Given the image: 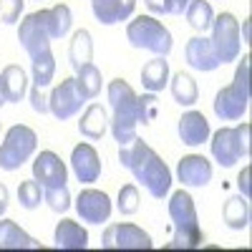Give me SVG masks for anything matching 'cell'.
Instances as JSON below:
<instances>
[{"label": "cell", "mask_w": 252, "mask_h": 252, "mask_svg": "<svg viewBox=\"0 0 252 252\" xmlns=\"http://www.w3.org/2000/svg\"><path fill=\"white\" fill-rule=\"evenodd\" d=\"M119 161L126 166L136 182L149 192L154 199H164L172 189V172L166 161L152 149L144 139H131L129 144L119 146Z\"/></svg>", "instance_id": "6da1fadb"}, {"label": "cell", "mask_w": 252, "mask_h": 252, "mask_svg": "<svg viewBox=\"0 0 252 252\" xmlns=\"http://www.w3.org/2000/svg\"><path fill=\"white\" fill-rule=\"evenodd\" d=\"M109 106L114 111V116L109 119V129L114 134V139L119 141V146L129 144L131 139H136V126H139V96L136 91L129 86V81L124 78H114L109 83Z\"/></svg>", "instance_id": "7a4b0ae2"}, {"label": "cell", "mask_w": 252, "mask_h": 252, "mask_svg": "<svg viewBox=\"0 0 252 252\" xmlns=\"http://www.w3.org/2000/svg\"><path fill=\"white\" fill-rule=\"evenodd\" d=\"M169 217L174 224V240L169 245L172 250H192L204 242L197 217V204L187 189H177L169 197Z\"/></svg>", "instance_id": "3957f363"}, {"label": "cell", "mask_w": 252, "mask_h": 252, "mask_svg": "<svg viewBox=\"0 0 252 252\" xmlns=\"http://www.w3.org/2000/svg\"><path fill=\"white\" fill-rule=\"evenodd\" d=\"M247 106H250V56H242L232 83L217 91L212 109L215 116L222 121H237L245 116Z\"/></svg>", "instance_id": "277c9868"}, {"label": "cell", "mask_w": 252, "mask_h": 252, "mask_svg": "<svg viewBox=\"0 0 252 252\" xmlns=\"http://www.w3.org/2000/svg\"><path fill=\"white\" fill-rule=\"evenodd\" d=\"M126 40L141 51H149L154 56H169L172 53V33L161 20H157L154 15H139L134 20L126 23Z\"/></svg>", "instance_id": "5b68a950"}, {"label": "cell", "mask_w": 252, "mask_h": 252, "mask_svg": "<svg viewBox=\"0 0 252 252\" xmlns=\"http://www.w3.org/2000/svg\"><path fill=\"white\" fill-rule=\"evenodd\" d=\"M38 149V134L26 124H15L8 129L3 144H0V169L15 172L20 169Z\"/></svg>", "instance_id": "8992f818"}, {"label": "cell", "mask_w": 252, "mask_h": 252, "mask_svg": "<svg viewBox=\"0 0 252 252\" xmlns=\"http://www.w3.org/2000/svg\"><path fill=\"white\" fill-rule=\"evenodd\" d=\"M212 51L215 56L220 58V63H232L240 58V51H242V38H240V20L232 15V13H220L215 15L212 20Z\"/></svg>", "instance_id": "52a82bcc"}, {"label": "cell", "mask_w": 252, "mask_h": 252, "mask_svg": "<svg viewBox=\"0 0 252 252\" xmlns=\"http://www.w3.org/2000/svg\"><path fill=\"white\" fill-rule=\"evenodd\" d=\"M18 40L23 51L28 56H35L40 51L51 48V31H48V10H35L28 13L23 20H20V28H18Z\"/></svg>", "instance_id": "ba28073f"}, {"label": "cell", "mask_w": 252, "mask_h": 252, "mask_svg": "<svg viewBox=\"0 0 252 252\" xmlns=\"http://www.w3.org/2000/svg\"><path fill=\"white\" fill-rule=\"evenodd\" d=\"M103 250H152L154 242L149 232H144L139 224L121 222V224H109L106 232L101 237Z\"/></svg>", "instance_id": "9c48e42d"}, {"label": "cell", "mask_w": 252, "mask_h": 252, "mask_svg": "<svg viewBox=\"0 0 252 252\" xmlns=\"http://www.w3.org/2000/svg\"><path fill=\"white\" fill-rule=\"evenodd\" d=\"M83 103H86V98L76 89V78H63L48 96V109L58 121L73 119L83 109Z\"/></svg>", "instance_id": "30bf717a"}, {"label": "cell", "mask_w": 252, "mask_h": 252, "mask_svg": "<svg viewBox=\"0 0 252 252\" xmlns=\"http://www.w3.org/2000/svg\"><path fill=\"white\" fill-rule=\"evenodd\" d=\"M76 212L83 222L89 224H103L109 222L114 207H111V199L106 192H101V189H83V192L76 197Z\"/></svg>", "instance_id": "8fae6325"}, {"label": "cell", "mask_w": 252, "mask_h": 252, "mask_svg": "<svg viewBox=\"0 0 252 252\" xmlns=\"http://www.w3.org/2000/svg\"><path fill=\"white\" fill-rule=\"evenodd\" d=\"M33 179L43 189L63 187L68 184V166L56 152H40L33 161Z\"/></svg>", "instance_id": "7c38bea8"}, {"label": "cell", "mask_w": 252, "mask_h": 252, "mask_svg": "<svg viewBox=\"0 0 252 252\" xmlns=\"http://www.w3.org/2000/svg\"><path fill=\"white\" fill-rule=\"evenodd\" d=\"M71 169L81 184H94L101 177V157L91 144L81 141L71 152Z\"/></svg>", "instance_id": "4fadbf2b"}, {"label": "cell", "mask_w": 252, "mask_h": 252, "mask_svg": "<svg viewBox=\"0 0 252 252\" xmlns=\"http://www.w3.org/2000/svg\"><path fill=\"white\" fill-rule=\"evenodd\" d=\"M177 179L184 187L202 189L212 182V164H209V159H204L202 154H187L177 164Z\"/></svg>", "instance_id": "5bb4252c"}, {"label": "cell", "mask_w": 252, "mask_h": 252, "mask_svg": "<svg viewBox=\"0 0 252 252\" xmlns=\"http://www.w3.org/2000/svg\"><path fill=\"white\" fill-rule=\"evenodd\" d=\"M209 152H212L215 161L220 166H224V169H229V166H235L242 154H240V146H237V134L232 126H222L220 131L212 134V141H209Z\"/></svg>", "instance_id": "9a60e30c"}, {"label": "cell", "mask_w": 252, "mask_h": 252, "mask_svg": "<svg viewBox=\"0 0 252 252\" xmlns=\"http://www.w3.org/2000/svg\"><path fill=\"white\" fill-rule=\"evenodd\" d=\"M184 58L187 63L192 66L194 71H202V73H209V71H217L222 63L220 58L215 56L212 51V43H209V38L204 35H194L187 40V48H184Z\"/></svg>", "instance_id": "2e32d148"}, {"label": "cell", "mask_w": 252, "mask_h": 252, "mask_svg": "<svg viewBox=\"0 0 252 252\" xmlns=\"http://www.w3.org/2000/svg\"><path fill=\"white\" fill-rule=\"evenodd\" d=\"M136 0H91L94 18L101 26H116L134 15Z\"/></svg>", "instance_id": "e0dca14e"}, {"label": "cell", "mask_w": 252, "mask_h": 252, "mask_svg": "<svg viewBox=\"0 0 252 252\" xmlns=\"http://www.w3.org/2000/svg\"><path fill=\"white\" fill-rule=\"evenodd\" d=\"M177 131H179V139L182 144L187 146H199L209 139V121L202 111H187L182 114L179 119V126H177Z\"/></svg>", "instance_id": "ac0fdd59"}, {"label": "cell", "mask_w": 252, "mask_h": 252, "mask_svg": "<svg viewBox=\"0 0 252 252\" xmlns=\"http://www.w3.org/2000/svg\"><path fill=\"white\" fill-rule=\"evenodd\" d=\"M53 242L58 250H86L89 247V232L73 220H61L53 229Z\"/></svg>", "instance_id": "d6986e66"}, {"label": "cell", "mask_w": 252, "mask_h": 252, "mask_svg": "<svg viewBox=\"0 0 252 252\" xmlns=\"http://www.w3.org/2000/svg\"><path fill=\"white\" fill-rule=\"evenodd\" d=\"M0 250H40V242L31 237L18 222L0 217Z\"/></svg>", "instance_id": "ffe728a7"}, {"label": "cell", "mask_w": 252, "mask_h": 252, "mask_svg": "<svg viewBox=\"0 0 252 252\" xmlns=\"http://www.w3.org/2000/svg\"><path fill=\"white\" fill-rule=\"evenodd\" d=\"M141 86L149 94H159L169 86V61L164 56H154L141 66Z\"/></svg>", "instance_id": "44dd1931"}, {"label": "cell", "mask_w": 252, "mask_h": 252, "mask_svg": "<svg viewBox=\"0 0 252 252\" xmlns=\"http://www.w3.org/2000/svg\"><path fill=\"white\" fill-rule=\"evenodd\" d=\"M78 131H81V136H86V139H91V141L101 139L103 134L109 131V116H106V109L98 106V103H91V106L81 114Z\"/></svg>", "instance_id": "7402d4cb"}, {"label": "cell", "mask_w": 252, "mask_h": 252, "mask_svg": "<svg viewBox=\"0 0 252 252\" xmlns=\"http://www.w3.org/2000/svg\"><path fill=\"white\" fill-rule=\"evenodd\" d=\"M0 81H3V91L8 103H20L28 94V76L20 66H5L0 71Z\"/></svg>", "instance_id": "603a6c76"}, {"label": "cell", "mask_w": 252, "mask_h": 252, "mask_svg": "<svg viewBox=\"0 0 252 252\" xmlns=\"http://www.w3.org/2000/svg\"><path fill=\"white\" fill-rule=\"evenodd\" d=\"M222 220L229 229H247L250 220H252V209H250V199L247 197H229L222 207Z\"/></svg>", "instance_id": "cb8c5ba5"}, {"label": "cell", "mask_w": 252, "mask_h": 252, "mask_svg": "<svg viewBox=\"0 0 252 252\" xmlns=\"http://www.w3.org/2000/svg\"><path fill=\"white\" fill-rule=\"evenodd\" d=\"M31 76H33V86L35 89H48L56 76V58L53 51L46 48L35 56H31Z\"/></svg>", "instance_id": "d4e9b609"}, {"label": "cell", "mask_w": 252, "mask_h": 252, "mask_svg": "<svg viewBox=\"0 0 252 252\" xmlns=\"http://www.w3.org/2000/svg\"><path fill=\"white\" fill-rule=\"evenodd\" d=\"M68 61L73 71H78L81 66L94 61V38L86 28H81L71 35V43H68Z\"/></svg>", "instance_id": "484cf974"}, {"label": "cell", "mask_w": 252, "mask_h": 252, "mask_svg": "<svg viewBox=\"0 0 252 252\" xmlns=\"http://www.w3.org/2000/svg\"><path fill=\"white\" fill-rule=\"evenodd\" d=\"M169 91H172V96H174V101L179 103V106H194L197 98H199L197 81L184 71H179L169 78Z\"/></svg>", "instance_id": "4316f807"}, {"label": "cell", "mask_w": 252, "mask_h": 252, "mask_svg": "<svg viewBox=\"0 0 252 252\" xmlns=\"http://www.w3.org/2000/svg\"><path fill=\"white\" fill-rule=\"evenodd\" d=\"M76 89L81 91V96L91 101L101 94V86H103V78H101V71L94 66V63H86V66H81L76 71Z\"/></svg>", "instance_id": "83f0119b"}, {"label": "cell", "mask_w": 252, "mask_h": 252, "mask_svg": "<svg viewBox=\"0 0 252 252\" xmlns=\"http://www.w3.org/2000/svg\"><path fill=\"white\" fill-rule=\"evenodd\" d=\"M184 15L189 20V26H192L197 33H202V35L212 28V20H215V10H212V5H209L207 0H192V3L187 5Z\"/></svg>", "instance_id": "f1b7e54d"}, {"label": "cell", "mask_w": 252, "mask_h": 252, "mask_svg": "<svg viewBox=\"0 0 252 252\" xmlns=\"http://www.w3.org/2000/svg\"><path fill=\"white\" fill-rule=\"evenodd\" d=\"M73 28V13L66 3H58L48 10V31H51V38L58 40V38H66Z\"/></svg>", "instance_id": "f546056e"}, {"label": "cell", "mask_w": 252, "mask_h": 252, "mask_svg": "<svg viewBox=\"0 0 252 252\" xmlns=\"http://www.w3.org/2000/svg\"><path fill=\"white\" fill-rule=\"evenodd\" d=\"M43 202L48 204V209H51V212H56V215L68 212V209H71V192H68V184L43 189Z\"/></svg>", "instance_id": "4dcf8cb0"}, {"label": "cell", "mask_w": 252, "mask_h": 252, "mask_svg": "<svg viewBox=\"0 0 252 252\" xmlns=\"http://www.w3.org/2000/svg\"><path fill=\"white\" fill-rule=\"evenodd\" d=\"M18 202L23 209H38L43 204V187H40L35 179H26L18 187Z\"/></svg>", "instance_id": "1f68e13d"}, {"label": "cell", "mask_w": 252, "mask_h": 252, "mask_svg": "<svg viewBox=\"0 0 252 252\" xmlns=\"http://www.w3.org/2000/svg\"><path fill=\"white\" fill-rule=\"evenodd\" d=\"M116 209L121 215H136L139 212V189L136 184H124L119 189V199H116Z\"/></svg>", "instance_id": "d6a6232c"}, {"label": "cell", "mask_w": 252, "mask_h": 252, "mask_svg": "<svg viewBox=\"0 0 252 252\" xmlns=\"http://www.w3.org/2000/svg\"><path fill=\"white\" fill-rule=\"evenodd\" d=\"M136 109H139V124H141V126L152 124V121L157 119V94H144V96H139Z\"/></svg>", "instance_id": "836d02e7"}, {"label": "cell", "mask_w": 252, "mask_h": 252, "mask_svg": "<svg viewBox=\"0 0 252 252\" xmlns=\"http://www.w3.org/2000/svg\"><path fill=\"white\" fill-rule=\"evenodd\" d=\"M26 0H0V20L8 26H15L20 20V13H23Z\"/></svg>", "instance_id": "e575fe53"}, {"label": "cell", "mask_w": 252, "mask_h": 252, "mask_svg": "<svg viewBox=\"0 0 252 252\" xmlns=\"http://www.w3.org/2000/svg\"><path fill=\"white\" fill-rule=\"evenodd\" d=\"M28 98H31V106H33L35 114H48L51 111L48 109V96L43 94V89H35L33 86V91L28 94Z\"/></svg>", "instance_id": "d590c367"}, {"label": "cell", "mask_w": 252, "mask_h": 252, "mask_svg": "<svg viewBox=\"0 0 252 252\" xmlns=\"http://www.w3.org/2000/svg\"><path fill=\"white\" fill-rule=\"evenodd\" d=\"M235 134H237L240 154H242V157H250V124H240V126H235Z\"/></svg>", "instance_id": "8d00e7d4"}, {"label": "cell", "mask_w": 252, "mask_h": 252, "mask_svg": "<svg viewBox=\"0 0 252 252\" xmlns=\"http://www.w3.org/2000/svg\"><path fill=\"white\" fill-rule=\"evenodd\" d=\"M144 5L152 15H166L169 13V0H144Z\"/></svg>", "instance_id": "74e56055"}, {"label": "cell", "mask_w": 252, "mask_h": 252, "mask_svg": "<svg viewBox=\"0 0 252 252\" xmlns=\"http://www.w3.org/2000/svg\"><path fill=\"white\" fill-rule=\"evenodd\" d=\"M250 174H252V169L245 166V169L240 172V177H237V187H240L242 197H247V199H250Z\"/></svg>", "instance_id": "f35d334b"}, {"label": "cell", "mask_w": 252, "mask_h": 252, "mask_svg": "<svg viewBox=\"0 0 252 252\" xmlns=\"http://www.w3.org/2000/svg\"><path fill=\"white\" fill-rule=\"evenodd\" d=\"M189 3H192V0H169V13L172 15H182Z\"/></svg>", "instance_id": "ab89813d"}, {"label": "cell", "mask_w": 252, "mask_h": 252, "mask_svg": "<svg viewBox=\"0 0 252 252\" xmlns=\"http://www.w3.org/2000/svg\"><path fill=\"white\" fill-rule=\"evenodd\" d=\"M8 202H10V192L5 184H0V217L8 212Z\"/></svg>", "instance_id": "60d3db41"}, {"label": "cell", "mask_w": 252, "mask_h": 252, "mask_svg": "<svg viewBox=\"0 0 252 252\" xmlns=\"http://www.w3.org/2000/svg\"><path fill=\"white\" fill-rule=\"evenodd\" d=\"M245 43H250V38H252V23H250V18H245V23H242V35H240Z\"/></svg>", "instance_id": "b9f144b4"}, {"label": "cell", "mask_w": 252, "mask_h": 252, "mask_svg": "<svg viewBox=\"0 0 252 252\" xmlns=\"http://www.w3.org/2000/svg\"><path fill=\"white\" fill-rule=\"evenodd\" d=\"M3 103H8V101H5V91H3V81H0V106Z\"/></svg>", "instance_id": "7bdbcfd3"}, {"label": "cell", "mask_w": 252, "mask_h": 252, "mask_svg": "<svg viewBox=\"0 0 252 252\" xmlns=\"http://www.w3.org/2000/svg\"><path fill=\"white\" fill-rule=\"evenodd\" d=\"M0 129H3V121H0Z\"/></svg>", "instance_id": "ee69618b"}]
</instances>
